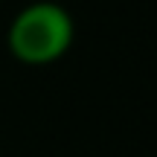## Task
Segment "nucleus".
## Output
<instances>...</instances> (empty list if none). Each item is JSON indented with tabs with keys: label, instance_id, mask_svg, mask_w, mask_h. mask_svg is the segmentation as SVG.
Segmentation results:
<instances>
[{
	"label": "nucleus",
	"instance_id": "f257e3e1",
	"mask_svg": "<svg viewBox=\"0 0 157 157\" xmlns=\"http://www.w3.org/2000/svg\"><path fill=\"white\" fill-rule=\"evenodd\" d=\"M76 38L73 17L64 6L52 0H38L29 3L12 17L9 32H6V47L12 58L29 67H44L52 64L70 50Z\"/></svg>",
	"mask_w": 157,
	"mask_h": 157
}]
</instances>
